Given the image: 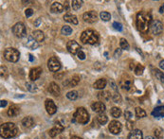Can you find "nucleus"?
I'll use <instances>...</instances> for the list:
<instances>
[{
    "mask_svg": "<svg viewBox=\"0 0 164 139\" xmlns=\"http://www.w3.org/2000/svg\"><path fill=\"white\" fill-rule=\"evenodd\" d=\"M152 16L149 12L140 11L137 14V27L140 31L147 32L152 23Z\"/></svg>",
    "mask_w": 164,
    "mask_h": 139,
    "instance_id": "1",
    "label": "nucleus"
},
{
    "mask_svg": "<svg viewBox=\"0 0 164 139\" xmlns=\"http://www.w3.org/2000/svg\"><path fill=\"white\" fill-rule=\"evenodd\" d=\"M17 132L18 130L14 123L7 122L2 124L1 127H0V134L4 138H12L16 136Z\"/></svg>",
    "mask_w": 164,
    "mask_h": 139,
    "instance_id": "2",
    "label": "nucleus"
},
{
    "mask_svg": "<svg viewBox=\"0 0 164 139\" xmlns=\"http://www.w3.org/2000/svg\"><path fill=\"white\" fill-rule=\"evenodd\" d=\"M81 41L83 44H89L92 45H97L99 42V34L92 29L85 30L81 35Z\"/></svg>",
    "mask_w": 164,
    "mask_h": 139,
    "instance_id": "3",
    "label": "nucleus"
},
{
    "mask_svg": "<svg viewBox=\"0 0 164 139\" xmlns=\"http://www.w3.org/2000/svg\"><path fill=\"white\" fill-rule=\"evenodd\" d=\"M74 120L80 124H86L89 121V114L83 107H80L74 114Z\"/></svg>",
    "mask_w": 164,
    "mask_h": 139,
    "instance_id": "4",
    "label": "nucleus"
},
{
    "mask_svg": "<svg viewBox=\"0 0 164 139\" xmlns=\"http://www.w3.org/2000/svg\"><path fill=\"white\" fill-rule=\"evenodd\" d=\"M4 57L6 60L11 61V63H16L20 58V53L16 48L10 47L4 51Z\"/></svg>",
    "mask_w": 164,
    "mask_h": 139,
    "instance_id": "5",
    "label": "nucleus"
},
{
    "mask_svg": "<svg viewBox=\"0 0 164 139\" xmlns=\"http://www.w3.org/2000/svg\"><path fill=\"white\" fill-rule=\"evenodd\" d=\"M12 32L18 38H23L27 35L26 27L23 23H16L12 27Z\"/></svg>",
    "mask_w": 164,
    "mask_h": 139,
    "instance_id": "6",
    "label": "nucleus"
},
{
    "mask_svg": "<svg viewBox=\"0 0 164 139\" xmlns=\"http://www.w3.org/2000/svg\"><path fill=\"white\" fill-rule=\"evenodd\" d=\"M149 29L154 35H159L163 31V24L159 20H153Z\"/></svg>",
    "mask_w": 164,
    "mask_h": 139,
    "instance_id": "7",
    "label": "nucleus"
},
{
    "mask_svg": "<svg viewBox=\"0 0 164 139\" xmlns=\"http://www.w3.org/2000/svg\"><path fill=\"white\" fill-rule=\"evenodd\" d=\"M48 67L51 72H58L61 69V63L57 60V58L51 57L49 58V60L48 61Z\"/></svg>",
    "mask_w": 164,
    "mask_h": 139,
    "instance_id": "8",
    "label": "nucleus"
},
{
    "mask_svg": "<svg viewBox=\"0 0 164 139\" xmlns=\"http://www.w3.org/2000/svg\"><path fill=\"white\" fill-rule=\"evenodd\" d=\"M83 21H85V23L92 24V23H95L96 21H97L98 14L95 11H90L85 12L83 15Z\"/></svg>",
    "mask_w": 164,
    "mask_h": 139,
    "instance_id": "9",
    "label": "nucleus"
},
{
    "mask_svg": "<svg viewBox=\"0 0 164 139\" xmlns=\"http://www.w3.org/2000/svg\"><path fill=\"white\" fill-rule=\"evenodd\" d=\"M67 48L69 53L73 54V55L77 54L80 50H81V46H80V45L75 41V40H70V41L67 42Z\"/></svg>",
    "mask_w": 164,
    "mask_h": 139,
    "instance_id": "10",
    "label": "nucleus"
},
{
    "mask_svg": "<svg viewBox=\"0 0 164 139\" xmlns=\"http://www.w3.org/2000/svg\"><path fill=\"white\" fill-rule=\"evenodd\" d=\"M132 85H133V81L129 78L128 76H125V77H123V78L120 79V86L123 89V90L129 91L130 89L132 88Z\"/></svg>",
    "mask_w": 164,
    "mask_h": 139,
    "instance_id": "11",
    "label": "nucleus"
},
{
    "mask_svg": "<svg viewBox=\"0 0 164 139\" xmlns=\"http://www.w3.org/2000/svg\"><path fill=\"white\" fill-rule=\"evenodd\" d=\"M122 129V123L117 121V120H112L109 124V131L112 132L113 134H119Z\"/></svg>",
    "mask_w": 164,
    "mask_h": 139,
    "instance_id": "12",
    "label": "nucleus"
},
{
    "mask_svg": "<svg viewBox=\"0 0 164 139\" xmlns=\"http://www.w3.org/2000/svg\"><path fill=\"white\" fill-rule=\"evenodd\" d=\"M45 106H46V110L48 115H54L57 111V107L55 105L54 101L52 100H47L45 102Z\"/></svg>",
    "mask_w": 164,
    "mask_h": 139,
    "instance_id": "13",
    "label": "nucleus"
},
{
    "mask_svg": "<svg viewBox=\"0 0 164 139\" xmlns=\"http://www.w3.org/2000/svg\"><path fill=\"white\" fill-rule=\"evenodd\" d=\"M64 130H65L64 126L62 125L60 122H57L56 124H55L54 127L48 132V134H49V136H50V137H55V136H57V134H59L60 132H63Z\"/></svg>",
    "mask_w": 164,
    "mask_h": 139,
    "instance_id": "14",
    "label": "nucleus"
},
{
    "mask_svg": "<svg viewBox=\"0 0 164 139\" xmlns=\"http://www.w3.org/2000/svg\"><path fill=\"white\" fill-rule=\"evenodd\" d=\"M43 72V70L41 67H34L30 70V79L32 80V82H34L36 80H38L41 76V73Z\"/></svg>",
    "mask_w": 164,
    "mask_h": 139,
    "instance_id": "15",
    "label": "nucleus"
},
{
    "mask_svg": "<svg viewBox=\"0 0 164 139\" xmlns=\"http://www.w3.org/2000/svg\"><path fill=\"white\" fill-rule=\"evenodd\" d=\"M91 108L94 112L98 113V114H103L106 111V105L101 101H99V102H94L91 105Z\"/></svg>",
    "mask_w": 164,
    "mask_h": 139,
    "instance_id": "16",
    "label": "nucleus"
},
{
    "mask_svg": "<svg viewBox=\"0 0 164 139\" xmlns=\"http://www.w3.org/2000/svg\"><path fill=\"white\" fill-rule=\"evenodd\" d=\"M48 90L51 95L55 96V97H58V96H60V94H61V89L57 83H55V82H50Z\"/></svg>",
    "mask_w": 164,
    "mask_h": 139,
    "instance_id": "17",
    "label": "nucleus"
},
{
    "mask_svg": "<svg viewBox=\"0 0 164 139\" xmlns=\"http://www.w3.org/2000/svg\"><path fill=\"white\" fill-rule=\"evenodd\" d=\"M80 82V77L79 76H74L69 80H67L66 82H63V84L65 86H70V87H73V86H76L78 83Z\"/></svg>",
    "mask_w": 164,
    "mask_h": 139,
    "instance_id": "18",
    "label": "nucleus"
},
{
    "mask_svg": "<svg viewBox=\"0 0 164 139\" xmlns=\"http://www.w3.org/2000/svg\"><path fill=\"white\" fill-rule=\"evenodd\" d=\"M22 125L24 128L30 129V128L34 127V120H33L32 116H27V117H25V118H23Z\"/></svg>",
    "mask_w": 164,
    "mask_h": 139,
    "instance_id": "19",
    "label": "nucleus"
},
{
    "mask_svg": "<svg viewBox=\"0 0 164 139\" xmlns=\"http://www.w3.org/2000/svg\"><path fill=\"white\" fill-rule=\"evenodd\" d=\"M19 113H20V109H19V107L16 106V105H11V106L9 108V110L7 112L8 116L10 117L17 116L18 115H19Z\"/></svg>",
    "mask_w": 164,
    "mask_h": 139,
    "instance_id": "20",
    "label": "nucleus"
},
{
    "mask_svg": "<svg viewBox=\"0 0 164 139\" xmlns=\"http://www.w3.org/2000/svg\"><path fill=\"white\" fill-rule=\"evenodd\" d=\"M50 11L51 12H53V13H61V12L64 11V6L62 5L60 2H54L53 4L51 5Z\"/></svg>",
    "mask_w": 164,
    "mask_h": 139,
    "instance_id": "21",
    "label": "nucleus"
},
{
    "mask_svg": "<svg viewBox=\"0 0 164 139\" xmlns=\"http://www.w3.org/2000/svg\"><path fill=\"white\" fill-rule=\"evenodd\" d=\"M128 139H143L142 132L140 130H133L128 135Z\"/></svg>",
    "mask_w": 164,
    "mask_h": 139,
    "instance_id": "22",
    "label": "nucleus"
},
{
    "mask_svg": "<svg viewBox=\"0 0 164 139\" xmlns=\"http://www.w3.org/2000/svg\"><path fill=\"white\" fill-rule=\"evenodd\" d=\"M64 20L67 23H70V24H73V25L78 24V19H77V17L74 14H71V13L65 14L64 15Z\"/></svg>",
    "mask_w": 164,
    "mask_h": 139,
    "instance_id": "23",
    "label": "nucleus"
},
{
    "mask_svg": "<svg viewBox=\"0 0 164 139\" xmlns=\"http://www.w3.org/2000/svg\"><path fill=\"white\" fill-rule=\"evenodd\" d=\"M32 37L34 38V40L37 43H41L45 40V34L41 30H35V31H33Z\"/></svg>",
    "mask_w": 164,
    "mask_h": 139,
    "instance_id": "24",
    "label": "nucleus"
},
{
    "mask_svg": "<svg viewBox=\"0 0 164 139\" xmlns=\"http://www.w3.org/2000/svg\"><path fill=\"white\" fill-rule=\"evenodd\" d=\"M106 79H99L98 81H96L93 84V87L95 89H99V90H103L106 86Z\"/></svg>",
    "mask_w": 164,
    "mask_h": 139,
    "instance_id": "25",
    "label": "nucleus"
},
{
    "mask_svg": "<svg viewBox=\"0 0 164 139\" xmlns=\"http://www.w3.org/2000/svg\"><path fill=\"white\" fill-rule=\"evenodd\" d=\"M27 46L30 49H36L39 46L38 43H37L34 38L32 36H29L28 37V42H27Z\"/></svg>",
    "mask_w": 164,
    "mask_h": 139,
    "instance_id": "26",
    "label": "nucleus"
},
{
    "mask_svg": "<svg viewBox=\"0 0 164 139\" xmlns=\"http://www.w3.org/2000/svg\"><path fill=\"white\" fill-rule=\"evenodd\" d=\"M152 116L155 117H163L164 116V106H159L155 108L152 112Z\"/></svg>",
    "mask_w": 164,
    "mask_h": 139,
    "instance_id": "27",
    "label": "nucleus"
},
{
    "mask_svg": "<svg viewBox=\"0 0 164 139\" xmlns=\"http://www.w3.org/2000/svg\"><path fill=\"white\" fill-rule=\"evenodd\" d=\"M98 98H100L101 100H109L110 98H111V94L108 91H101L100 93L98 94Z\"/></svg>",
    "mask_w": 164,
    "mask_h": 139,
    "instance_id": "28",
    "label": "nucleus"
},
{
    "mask_svg": "<svg viewBox=\"0 0 164 139\" xmlns=\"http://www.w3.org/2000/svg\"><path fill=\"white\" fill-rule=\"evenodd\" d=\"M97 120L101 125H104V124H106L108 121V117L106 116V115H104V113L99 114L97 116Z\"/></svg>",
    "mask_w": 164,
    "mask_h": 139,
    "instance_id": "29",
    "label": "nucleus"
},
{
    "mask_svg": "<svg viewBox=\"0 0 164 139\" xmlns=\"http://www.w3.org/2000/svg\"><path fill=\"white\" fill-rule=\"evenodd\" d=\"M82 4H83L82 0H73L72 3H71V7H72L74 11H78L82 7Z\"/></svg>",
    "mask_w": 164,
    "mask_h": 139,
    "instance_id": "30",
    "label": "nucleus"
},
{
    "mask_svg": "<svg viewBox=\"0 0 164 139\" xmlns=\"http://www.w3.org/2000/svg\"><path fill=\"white\" fill-rule=\"evenodd\" d=\"M136 116L138 117V118H142V117H145L146 116V112L141 109L140 107H137L136 108Z\"/></svg>",
    "mask_w": 164,
    "mask_h": 139,
    "instance_id": "31",
    "label": "nucleus"
},
{
    "mask_svg": "<svg viewBox=\"0 0 164 139\" xmlns=\"http://www.w3.org/2000/svg\"><path fill=\"white\" fill-rule=\"evenodd\" d=\"M120 115H122V111H120V108L118 107H113L112 109H111V116L113 117H115V118H118V117H120Z\"/></svg>",
    "mask_w": 164,
    "mask_h": 139,
    "instance_id": "32",
    "label": "nucleus"
},
{
    "mask_svg": "<svg viewBox=\"0 0 164 139\" xmlns=\"http://www.w3.org/2000/svg\"><path fill=\"white\" fill-rule=\"evenodd\" d=\"M26 87L30 92H36L37 91V86L33 82H26Z\"/></svg>",
    "mask_w": 164,
    "mask_h": 139,
    "instance_id": "33",
    "label": "nucleus"
},
{
    "mask_svg": "<svg viewBox=\"0 0 164 139\" xmlns=\"http://www.w3.org/2000/svg\"><path fill=\"white\" fill-rule=\"evenodd\" d=\"M67 98L70 100H77V98H78V92L75 90L70 91L67 94Z\"/></svg>",
    "mask_w": 164,
    "mask_h": 139,
    "instance_id": "34",
    "label": "nucleus"
},
{
    "mask_svg": "<svg viewBox=\"0 0 164 139\" xmlns=\"http://www.w3.org/2000/svg\"><path fill=\"white\" fill-rule=\"evenodd\" d=\"M61 32H62V34H63V35L69 36V35L71 34V33H72V29H71V27H69V26H64L63 27H62Z\"/></svg>",
    "mask_w": 164,
    "mask_h": 139,
    "instance_id": "35",
    "label": "nucleus"
},
{
    "mask_svg": "<svg viewBox=\"0 0 164 139\" xmlns=\"http://www.w3.org/2000/svg\"><path fill=\"white\" fill-rule=\"evenodd\" d=\"M120 48H122V49H125V50H129V48H130V45L128 44V42L126 41L124 38L120 39Z\"/></svg>",
    "mask_w": 164,
    "mask_h": 139,
    "instance_id": "36",
    "label": "nucleus"
},
{
    "mask_svg": "<svg viewBox=\"0 0 164 139\" xmlns=\"http://www.w3.org/2000/svg\"><path fill=\"white\" fill-rule=\"evenodd\" d=\"M155 76H156V78L159 80V82H164V74L160 70H159V69L155 70Z\"/></svg>",
    "mask_w": 164,
    "mask_h": 139,
    "instance_id": "37",
    "label": "nucleus"
},
{
    "mask_svg": "<svg viewBox=\"0 0 164 139\" xmlns=\"http://www.w3.org/2000/svg\"><path fill=\"white\" fill-rule=\"evenodd\" d=\"M143 71H144V66L143 65H141V64H137L136 65V68H135V74L137 76H140L142 75V73H143Z\"/></svg>",
    "mask_w": 164,
    "mask_h": 139,
    "instance_id": "38",
    "label": "nucleus"
},
{
    "mask_svg": "<svg viewBox=\"0 0 164 139\" xmlns=\"http://www.w3.org/2000/svg\"><path fill=\"white\" fill-rule=\"evenodd\" d=\"M100 17H101V19L104 21H109L111 19V15L109 12H107V11H101L100 13Z\"/></svg>",
    "mask_w": 164,
    "mask_h": 139,
    "instance_id": "39",
    "label": "nucleus"
},
{
    "mask_svg": "<svg viewBox=\"0 0 164 139\" xmlns=\"http://www.w3.org/2000/svg\"><path fill=\"white\" fill-rule=\"evenodd\" d=\"M155 135H156V138L157 139H161L162 136H163V131L161 128H156L155 129Z\"/></svg>",
    "mask_w": 164,
    "mask_h": 139,
    "instance_id": "40",
    "label": "nucleus"
},
{
    "mask_svg": "<svg viewBox=\"0 0 164 139\" xmlns=\"http://www.w3.org/2000/svg\"><path fill=\"white\" fill-rule=\"evenodd\" d=\"M112 100L115 103H120V102H122V96H120L119 93H115V94L112 96Z\"/></svg>",
    "mask_w": 164,
    "mask_h": 139,
    "instance_id": "41",
    "label": "nucleus"
},
{
    "mask_svg": "<svg viewBox=\"0 0 164 139\" xmlns=\"http://www.w3.org/2000/svg\"><path fill=\"white\" fill-rule=\"evenodd\" d=\"M0 70H1V78H7L8 77V70L4 65H1L0 67Z\"/></svg>",
    "mask_w": 164,
    "mask_h": 139,
    "instance_id": "42",
    "label": "nucleus"
},
{
    "mask_svg": "<svg viewBox=\"0 0 164 139\" xmlns=\"http://www.w3.org/2000/svg\"><path fill=\"white\" fill-rule=\"evenodd\" d=\"M113 27L114 29H115L116 30H118V31H122V25L119 23V22H114L113 23Z\"/></svg>",
    "mask_w": 164,
    "mask_h": 139,
    "instance_id": "43",
    "label": "nucleus"
},
{
    "mask_svg": "<svg viewBox=\"0 0 164 139\" xmlns=\"http://www.w3.org/2000/svg\"><path fill=\"white\" fill-rule=\"evenodd\" d=\"M124 117H125V119H127V121H130V120L132 119L133 115L129 112V111H126V112L124 113Z\"/></svg>",
    "mask_w": 164,
    "mask_h": 139,
    "instance_id": "44",
    "label": "nucleus"
},
{
    "mask_svg": "<svg viewBox=\"0 0 164 139\" xmlns=\"http://www.w3.org/2000/svg\"><path fill=\"white\" fill-rule=\"evenodd\" d=\"M32 14H33V10H32V9H27V10L25 11V15H26L27 17H30Z\"/></svg>",
    "mask_w": 164,
    "mask_h": 139,
    "instance_id": "45",
    "label": "nucleus"
},
{
    "mask_svg": "<svg viewBox=\"0 0 164 139\" xmlns=\"http://www.w3.org/2000/svg\"><path fill=\"white\" fill-rule=\"evenodd\" d=\"M77 57H78V59H80V60H85V54L83 53L82 50H80L78 53H77Z\"/></svg>",
    "mask_w": 164,
    "mask_h": 139,
    "instance_id": "46",
    "label": "nucleus"
},
{
    "mask_svg": "<svg viewBox=\"0 0 164 139\" xmlns=\"http://www.w3.org/2000/svg\"><path fill=\"white\" fill-rule=\"evenodd\" d=\"M120 55H122V48H117L115 53H114V57L115 58H119Z\"/></svg>",
    "mask_w": 164,
    "mask_h": 139,
    "instance_id": "47",
    "label": "nucleus"
},
{
    "mask_svg": "<svg viewBox=\"0 0 164 139\" xmlns=\"http://www.w3.org/2000/svg\"><path fill=\"white\" fill-rule=\"evenodd\" d=\"M109 84H110L111 87H112V89H113L114 91H118V86L116 85V83L114 82L113 81H110L109 82Z\"/></svg>",
    "mask_w": 164,
    "mask_h": 139,
    "instance_id": "48",
    "label": "nucleus"
},
{
    "mask_svg": "<svg viewBox=\"0 0 164 139\" xmlns=\"http://www.w3.org/2000/svg\"><path fill=\"white\" fill-rule=\"evenodd\" d=\"M133 126H134V122L131 121V120H130V121H127V129L130 130L131 132L133 131Z\"/></svg>",
    "mask_w": 164,
    "mask_h": 139,
    "instance_id": "49",
    "label": "nucleus"
},
{
    "mask_svg": "<svg viewBox=\"0 0 164 139\" xmlns=\"http://www.w3.org/2000/svg\"><path fill=\"white\" fill-rule=\"evenodd\" d=\"M41 22H42V19L41 18H37V19L35 20V22H34V26L35 27H38L40 24H41Z\"/></svg>",
    "mask_w": 164,
    "mask_h": 139,
    "instance_id": "50",
    "label": "nucleus"
},
{
    "mask_svg": "<svg viewBox=\"0 0 164 139\" xmlns=\"http://www.w3.org/2000/svg\"><path fill=\"white\" fill-rule=\"evenodd\" d=\"M7 104H8L7 100H1V104H0V106H1V108H4V107L7 106Z\"/></svg>",
    "mask_w": 164,
    "mask_h": 139,
    "instance_id": "51",
    "label": "nucleus"
},
{
    "mask_svg": "<svg viewBox=\"0 0 164 139\" xmlns=\"http://www.w3.org/2000/svg\"><path fill=\"white\" fill-rule=\"evenodd\" d=\"M64 10L69 11V2H66V4H65V6H64Z\"/></svg>",
    "mask_w": 164,
    "mask_h": 139,
    "instance_id": "52",
    "label": "nucleus"
},
{
    "mask_svg": "<svg viewBox=\"0 0 164 139\" xmlns=\"http://www.w3.org/2000/svg\"><path fill=\"white\" fill-rule=\"evenodd\" d=\"M159 67H160V68H161V69L164 70V60L161 61H160V63H159Z\"/></svg>",
    "mask_w": 164,
    "mask_h": 139,
    "instance_id": "53",
    "label": "nucleus"
},
{
    "mask_svg": "<svg viewBox=\"0 0 164 139\" xmlns=\"http://www.w3.org/2000/svg\"><path fill=\"white\" fill-rule=\"evenodd\" d=\"M159 12H160V13H164V4L161 6V7H160V9H159Z\"/></svg>",
    "mask_w": 164,
    "mask_h": 139,
    "instance_id": "54",
    "label": "nucleus"
},
{
    "mask_svg": "<svg viewBox=\"0 0 164 139\" xmlns=\"http://www.w3.org/2000/svg\"><path fill=\"white\" fill-rule=\"evenodd\" d=\"M64 76V74H61V75H55L54 77L55 78H57V79H60V80H62V77Z\"/></svg>",
    "mask_w": 164,
    "mask_h": 139,
    "instance_id": "55",
    "label": "nucleus"
},
{
    "mask_svg": "<svg viewBox=\"0 0 164 139\" xmlns=\"http://www.w3.org/2000/svg\"><path fill=\"white\" fill-rule=\"evenodd\" d=\"M29 57H30V61H34V59H33V56H32V54H30Z\"/></svg>",
    "mask_w": 164,
    "mask_h": 139,
    "instance_id": "56",
    "label": "nucleus"
},
{
    "mask_svg": "<svg viewBox=\"0 0 164 139\" xmlns=\"http://www.w3.org/2000/svg\"><path fill=\"white\" fill-rule=\"evenodd\" d=\"M145 139H156V138L153 137V136H150V135H148V136L145 137Z\"/></svg>",
    "mask_w": 164,
    "mask_h": 139,
    "instance_id": "57",
    "label": "nucleus"
},
{
    "mask_svg": "<svg viewBox=\"0 0 164 139\" xmlns=\"http://www.w3.org/2000/svg\"><path fill=\"white\" fill-rule=\"evenodd\" d=\"M70 139H82L81 137H79V136H71Z\"/></svg>",
    "mask_w": 164,
    "mask_h": 139,
    "instance_id": "58",
    "label": "nucleus"
}]
</instances>
